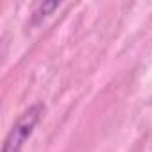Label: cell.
<instances>
[{
    "mask_svg": "<svg viewBox=\"0 0 152 152\" xmlns=\"http://www.w3.org/2000/svg\"><path fill=\"white\" fill-rule=\"evenodd\" d=\"M45 113V106L43 104H32L29 109H25L18 120L13 124V127L9 129V132L6 134L4 145H2V152H22L25 141L34 134L38 124L41 122Z\"/></svg>",
    "mask_w": 152,
    "mask_h": 152,
    "instance_id": "cell-1",
    "label": "cell"
},
{
    "mask_svg": "<svg viewBox=\"0 0 152 152\" xmlns=\"http://www.w3.org/2000/svg\"><path fill=\"white\" fill-rule=\"evenodd\" d=\"M61 7V2H56V0H52V2H41L36 6V9L32 11L31 15V25H39L43 23L54 11H57Z\"/></svg>",
    "mask_w": 152,
    "mask_h": 152,
    "instance_id": "cell-2",
    "label": "cell"
}]
</instances>
